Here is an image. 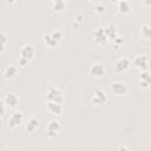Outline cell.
<instances>
[{
	"label": "cell",
	"instance_id": "cell-2",
	"mask_svg": "<svg viewBox=\"0 0 151 151\" xmlns=\"http://www.w3.org/2000/svg\"><path fill=\"white\" fill-rule=\"evenodd\" d=\"M46 99H47V101H54V103L63 104V101H64V94H63V92L58 87L50 86L47 88V92H46Z\"/></svg>",
	"mask_w": 151,
	"mask_h": 151
},
{
	"label": "cell",
	"instance_id": "cell-14",
	"mask_svg": "<svg viewBox=\"0 0 151 151\" xmlns=\"http://www.w3.org/2000/svg\"><path fill=\"white\" fill-rule=\"evenodd\" d=\"M105 28V32H106V35L109 39H111L112 41H114L117 38H118V32H117V28L113 26V25H107Z\"/></svg>",
	"mask_w": 151,
	"mask_h": 151
},
{
	"label": "cell",
	"instance_id": "cell-4",
	"mask_svg": "<svg viewBox=\"0 0 151 151\" xmlns=\"http://www.w3.org/2000/svg\"><path fill=\"white\" fill-rule=\"evenodd\" d=\"M4 104L8 107H15L19 104V97L14 92H8L4 97Z\"/></svg>",
	"mask_w": 151,
	"mask_h": 151
},
{
	"label": "cell",
	"instance_id": "cell-17",
	"mask_svg": "<svg viewBox=\"0 0 151 151\" xmlns=\"http://www.w3.org/2000/svg\"><path fill=\"white\" fill-rule=\"evenodd\" d=\"M51 7L55 12H61L66 7V1H64V0H54V1L51 2Z\"/></svg>",
	"mask_w": 151,
	"mask_h": 151
},
{
	"label": "cell",
	"instance_id": "cell-1",
	"mask_svg": "<svg viewBox=\"0 0 151 151\" xmlns=\"http://www.w3.org/2000/svg\"><path fill=\"white\" fill-rule=\"evenodd\" d=\"M35 54V48L33 45L31 44H25L21 50H20V58H19V65L25 66L26 64H28L29 60L33 59Z\"/></svg>",
	"mask_w": 151,
	"mask_h": 151
},
{
	"label": "cell",
	"instance_id": "cell-5",
	"mask_svg": "<svg viewBox=\"0 0 151 151\" xmlns=\"http://www.w3.org/2000/svg\"><path fill=\"white\" fill-rule=\"evenodd\" d=\"M90 74L96 78H101L105 74V67L101 63H94L90 67Z\"/></svg>",
	"mask_w": 151,
	"mask_h": 151
},
{
	"label": "cell",
	"instance_id": "cell-13",
	"mask_svg": "<svg viewBox=\"0 0 151 151\" xmlns=\"http://www.w3.org/2000/svg\"><path fill=\"white\" fill-rule=\"evenodd\" d=\"M47 110L53 114H59L63 112V104L54 103V101H47Z\"/></svg>",
	"mask_w": 151,
	"mask_h": 151
},
{
	"label": "cell",
	"instance_id": "cell-18",
	"mask_svg": "<svg viewBox=\"0 0 151 151\" xmlns=\"http://www.w3.org/2000/svg\"><path fill=\"white\" fill-rule=\"evenodd\" d=\"M117 7H118V9H119L122 13H127V12L130 11V8H131V5H130V2L126 1V0H119V1L117 2Z\"/></svg>",
	"mask_w": 151,
	"mask_h": 151
},
{
	"label": "cell",
	"instance_id": "cell-10",
	"mask_svg": "<svg viewBox=\"0 0 151 151\" xmlns=\"http://www.w3.org/2000/svg\"><path fill=\"white\" fill-rule=\"evenodd\" d=\"M131 65V60L129 58H120L116 63V71L117 72H124L126 71Z\"/></svg>",
	"mask_w": 151,
	"mask_h": 151
},
{
	"label": "cell",
	"instance_id": "cell-21",
	"mask_svg": "<svg viewBox=\"0 0 151 151\" xmlns=\"http://www.w3.org/2000/svg\"><path fill=\"white\" fill-rule=\"evenodd\" d=\"M51 33V35L53 37V39L57 41V42H59L60 40H61V38H63V32L60 31V29H54V31H52V32H50Z\"/></svg>",
	"mask_w": 151,
	"mask_h": 151
},
{
	"label": "cell",
	"instance_id": "cell-3",
	"mask_svg": "<svg viewBox=\"0 0 151 151\" xmlns=\"http://www.w3.org/2000/svg\"><path fill=\"white\" fill-rule=\"evenodd\" d=\"M60 130H61V125H60V123H59L58 120H55V119L50 120V123H48L47 126H46V133H47V136H48L50 138L57 137V134L60 132Z\"/></svg>",
	"mask_w": 151,
	"mask_h": 151
},
{
	"label": "cell",
	"instance_id": "cell-11",
	"mask_svg": "<svg viewBox=\"0 0 151 151\" xmlns=\"http://www.w3.org/2000/svg\"><path fill=\"white\" fill-rule=\"evenodd\" d=\"M111 90L113 91V93L116 94H125L127 91V87L124 83L122 81H114L111 84Z\"/></svg>",
	"mask_w": 151,
	"mask_h": 151
},
{
	"label": "cell",
	"instance_id": "cell-23",
	"mask_svg": "<svg viewBox=\"0 0 151 151\" xmlns=\"http://www.w3.org/2000/svg\"><path fill=\"white\" fill-rule=\"evenodd\" d=\"M97 11L98 12H104L105 11V6L104 5H100V4H97Z\"/></svg>",
	"mask_w": 151,
	"mask_h": 151
},
{
	"label": "cell",
	"instance_id": "cell-22",
	"mask_svg": "<svg viewBox=\"0 0 151 151\" xmlns=\"http://www.w3.org/2000/svg\"><path fill=\"white\" fill-rule=\"evenodd\" d=\"M0 33H1V40H2V44H1V50L4 51V50H5V47H6V44H7V35H6V33H5L4 31H1Z\"/></svg>",
	"mask_w": 151,
	"mask_h": 151
},
{
	"label": "cell",
	"instance_id": "cell-16",
	"mask_svg": "<svg viewBox=\"0 0 151 151\" xmlns=\"http://www.w3.org/2000/svg\"><path fill=\"white\" fill-rule=\"evenodd\" d=\"M17 73H18V68H17L14 65H9V66H7V67L5 68L4 76H5V78H7V79H12V78H14V77L17 76Z\"/></svg>",
	"mask_w": 151,
	"mask_h": 151
},
{
	"label": "cell",
	"instance_id": "cell-25",
	"mask_svg": "<svg viewBox=\"0 0 151 151\" xmlns=\"http://www.w3.org/2000/svg\"><path fill=\"white\" fill-rule=\"evenodd\" d=\"M117 151H130L125 145H120L118 149H117Z\"/></svg>",
	"mask_w": 151,
	"mask_h": 151
},
{
	"label": "cell",
	"instance_id": "cell-9",
	"mask_svg": "<svg viewBox=\"0 0 151 151\" xmlns=\"http://www.w3.org/2000/svg\"><path fill=\"white\" fill-rule=\"evenodd\" d=\"M94 40L98 44H105L107 41V35H106V32H105V28L104 27H98L96 31H94Z\"/></svg>",
	"mask_w": 151,
	"mask_h": 151
},
{
	"label": "cell",
	"instance_id": "cell-24",
	"mask_svg": "<svg viewBox=\"0 0 151 151\" xmlns=\"http://www.w3.org/2000/svg\"><path fill=\"white\" fill-rule=\"evenodd\" d=\"M113 42L116 44V45H114V46H116V48H118V47H119V45H120L123 41H122V39H120V38H117V39H116Z\"/></svg>",
	"mask_w": 151,
	"mask_h": 151
},
{
	"label": "cell",
	"instance_id": "cell-15",
	"mask_svg": "<svg viewBox=\"0 0 151 151\" xmlns=\"http://www.w3.org/2000/svg\"><path fill=\"white\" fill-rule=\"evenodd\" d=\"M38 124H39L38 118H37V117H31V118L27 120L25 127H26V130H27L28 132H33V131L38 127Z\"/></svg>",
	"mask_w": 151,
	"mask_h": 151
},
{
	"label": "cell",
	"instance_id": "cell-6",
	"mask_svg": "<svg viewBox=\"0 0 151 151\" xmlns=\"http://www.w3.org/2000/svg\"><path fill=\"white\" fill-rule=\"evenodd\" d=\"M91 100H92L93 104H97V105H99V104H104V103L107 100V94L105 93L104 90H101V88H97V90L94 91V94H93V97H92Z\"/></svg>",
	"mask_w": 151,
	"mask_h": 151
},
{
	"label": "cell",
	"instance_id": "cell-19",
	"mask_svg": "<svg viewBox=\"0 0 151 151\" xmlns=\"http://www.w3.org/2000/svg\"><path fill=\"white\" fill-rule=\"evenodd\" d=\"M42 40H44L45 45H47V46H50V47H54V46L58 45V42L53 39V37L51 35V33H46V34H44Z\"/></svg>",
	"mask_w": 151,
	"mask_h": 151
},
{
	"label": "cell",
	"instance_id": "cell-12",
	"mask_svg": "<svg viewBox=\"0 0 151 151\" xmlns=\"http://www.w3.org/2000/svg\"><path fill=\"white\" fill-rule=\"evenodd\" d=\"M139 83L143 87H149L151 85V73L149 71H142L139 77Z\"/></svg>",
	"mask_w": 151,
	"mask_h": 151
},
{
	"label": "cell",
	"instance_id": "cell-7",
	"mask_svg": "<svg viewBox=\"0 0 151 151\" xmlns=\"http://www.w3.org/2000/svg\"><path fill=\"white\" fill-rule=\"evenodd\" d=\"M133 65H134L137 68L142 70V71H147L149 60H147V58H146L145 55H137V57H134V59H133Z\"/></svg>",
	"mask_w": 151,
	"mask_h": 151
},
{
	"label": "cell",
	"instance_id": "cell-20",
	"mask_svg": "<svg viewBox=\"0 0 151 151\" xmlns=\"http://www.w3.org/2000/svg\"><path fill=\"white\" fill-rule=\"evenodd\" d=\"M140 33L144 38H151V25L144 24L140 28Z\"/></svg>",
	"mask_w": 151,
	"mask_h": 151
},
{
	"label": "cell",
	"instance_id": "cell-8",
	"mask_svg": "<svg viewBox=\"0 0 151 151\" xmlns=\"http://www.w3.org/2000/svg\"><path fill=\"white\" fill-rule=\"evenodd\" d=\"M22 120H24L22 112H14L8 118V125L11 127H17V126H19L22 123Z\"/></svg>",
	"mask_w": 151,
	"mask_h": 151
}]
</instances>
